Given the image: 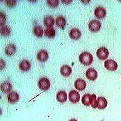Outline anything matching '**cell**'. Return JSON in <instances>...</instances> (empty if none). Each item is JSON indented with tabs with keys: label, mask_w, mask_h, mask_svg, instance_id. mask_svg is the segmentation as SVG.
Instances as JSON below:
<instances>
[{
	"label": "cell",
	"mask_w": 121,
	"mask_h": 121,
	"mask_svg": "<svg viewBox=\"0 0 121 121\" xmlns=\"http://www.w3.org/2000/svg\"><path fill=\"white\" fill-rule=\"evenodd\" d=\"M80 62L85 65H89L92 63L93 57L90 53L88 52H84L80 54L79 56Z\"/></svg>",
	"instance_id": "1"
},
{
	"label": "cell",
	"mask_w": 121,
	"mask_h": 121,
	"mask_svg": "<svg viewBox=\"0 0 121 121\" xmlns=\"http://www.w3.org/2000/svg\"><path fill=\"white\" fill-rule=\"evenodd\" d=\"M38 86L42 90H48L50 87V82L47 78H41L38 82Z\"/></svg>",
	"instance_id": "2"
},
{
	"label": "cell",
	"mask_w": 121,
	"mask_h": 121,
	"mask_svg": "<svg viewBox=\"0 0 121 121\" xmlns=\"http://www.w3.org/2000/svg\"><path fill=\"white\" fill-rule=\"evenodd\" d=\"M104 67L106 69L110 71H115L117 69V64L115 60L112 59H108L105 60Z\"/></svg>",
	"instance_id": "3"
},
{
	"label": "cell",
	"mask_w": 121,
	"mask_h": 121,
	"mask_svg": "<svg viewBox=\"0 0 121 121\" xmlns=\"http://www.w3.org/2000/svg\"><path fill=\"white\" fill-rule=\"evenodd\" d=\"M96 55L98 58L101 60H105L108 58L109 56V51L108 48L104 47H101L98 48L96 52Z\"/></svg>",
	"instance_id": "4"
},
{
	"label": "cell",
	"mask_w": 121,
	"mask_h": 121,
	"mask_svg": "<svg viewBox=\"0 0 121 121\" xmlns=\"http://www.w3.org/2000/svg\"><path fill=\"white\" fill-rule=\"evenodd\" d=\"M88 29L93 32H97L99 30L101 27V23L96 19H92L88 24Z\"/></svg>",
	"instance_id": "5"
},
{
	"label": "cell",
	"mask_w": 121,
	"mask_h": 121,
	"mask_svg": "<svg viewBox=\"0 0 121 121\" xmlns=\"http://www.w3.org/2000/svg\"><path fill=\"white\" fill-rule=\"evenodd\" d=\"M69 100L72 103L76 104L80 100V94L78 91L73 90L69 92Z\"/></svg>",
	"instance_id": "6"
},
{
	"label": "cell",
	"mask_w": 121,
	"mask_h": 121,
	"mask_svg": "<svg viewBox=\"0 0 121 121\" xmlns=\"http://www.w3.org/2000/svg\"><path fill=\"white\" fill-rule=\"evenodd\" d=\"M98 72L93 68H90L87 69L85 73V76L90 81H95L98 78Z\"/></svg>",
	"instance_id": "7"
},
{
	"label": "cell",
	"mask_w": 121,
	"mask_h": 121,
	"mask_svg": "<svg viewBox=\"0 0 121 121\" xmlns=\"http://www.w3.org/2000/svg\"><path fill=\"white\" fill-rule=\"evenodd\" d=\"M37 59L40 62H45L48 58V54L47 51L45 49H42L38 52L36 55Z\"/></svg>",
	"instance_id": "8"
},
{
	"label": "cell",
	"mask_w": 121,
	"mask_h": 121,
	"mask_svg": "<svg viewBox=\"0 0 121 121\" xmlns=\"http://www.w3.org/2000/svg\"><path fill=\"white\" fill-rule=\"evenodd\" d=\"M19 96L17 91H13L10 92L7 95V100L10 104H15L18 102Z\"/></svg>",
	"instance_id": "9"
},
{
	"label": "cell",
	"mask_w": 121,
	"mask_h": 121,
	"mask_svg": "<svg viewBox=\"0 0 121 121\" xmlns=\"http://www.w3.org/2000/svg\"><path fill=\"white\" fill-rule=\"evenodd\" d=\"M106 10L105 9L104 7L102 6H98L95 9L94 14L95 17H97L99 19H102L106 16Z\"/></svg>",
	"instance_id": "10"
},
{
	"label": "cell",
	"mask_w": 121,
	"mask_h": 121,
	"mask_svg": "<svg viewBox=\"0 0 121 121\" xmlns=\"http://www.w3.org/2000/svg\"><path fill=\"white\" fill-rule=\"evenodd\" d=\"M69 36L70 38L74 40H78L81 38V32L79 29L76 28H73L70 30L69 32Z\"/></svg>",
	"instance_id": "11"
},
{
	"label": "cell",
	"mask_w": 121,
	"mask_h": 121,
	"mask_svg": "<svg viewBox=\"0 0 121 121\" xmlns=\"http://www.w3.org/2000/svg\"><path fill=\"white\" fill-rule=\"evenodd\" d=\"M72 68L70 66H69V65H63L60 69V74L65 77L69 76L70 74H72Z\"/></svg>",
	"instance_id": "12"
},
{
	"label": "cell",
	"mask_w": 121,
	"mask_h": 121,
	"mask_svg": "<svg viewBox=\"0 0 121 121\" xmlns=\"http://www.w3.org/2000/svg\"><path fill=\"white\" fill-rule=\"evenodd\" d=\"M74 87L78 90H84L86 87V82L82 79H77L74 82Z\"/></svg>",
	"instance_id": "13"
},
{
	"label": "cell",
	"mask_w": 121,
	"mask_h": 121,
	"mask_svg": "<svg viewBox=\"0 0 121 121\" xmlns=\"http://www.w3.org/2000/svg\"><path fill=\"white\" fill-rule=\"evenodd\" d=\"M19 69L24 72H27L31 68V64L30 62L27 59H23L19 62Z\"/></svg>",
	"instance_id": "14"
},
{
	"label": "cell",
	"mask_w": 121,
	"mask_h": 121,
	"mask_svg": "<svg viewBox=\"0 0 121 121\" xmlns=\"http://www.w3.org/2000/svg\"><path fill=\"white\" fill-rule=\"evenodd\" d=\"M12 88L11 83L9 81H4L1 84V90L4 93H10Z\"/></svg>",
	"instance_id": "15"
},
{
	"label": "cell",
	"mask_w": 121,
	"mask_h": 121,
	"mask_svg": "<svg viewBox=\"0 0 121 121\" xmlns=\"http://www.w3.org/2000/svg\"><path fill=\"white\" fill-rule=\"evenodd\" d=\"M17 51V47L14 44H9L5 48V53L8 56H12Z\"/></svg>",
	"instance_id": "16"
},
{
	"label": "cell",
	"mask_w": 121,
	"mask_h": 121,
	"mask_svg": "<svg viewBox=\"0 0 121 121\" xmlns=\"http://www.w3.org/2000/svg\"><path fill=\"white\" fill-rule=\"evenodd\" d=\"M44 24L48 28H51L55 24V19L51 15H47L44 18Z\"/></svg>",
	"instance_id": "17"
},
{
	"label": "cell",
	"mask_w": 121,
	"mask_h": 121,
	"mask_svg": "<svg viewBox=\"0 0 121 121\" xmlns=\"http://www.w3.org/2000/svg\"><path fill=\"white\" fill-rule=\"evenodd\" d=\"M67 99V95L64 91H59L56 94V99L60 103H64Z\"/></svg>",
	"instance_id": "18"
},
{
	"label": "cell",
	"mask_w": 121,
	"mask_h": 121,
	"mask_svg": "<svg viewBox=\"0 0 121 121\" xmlns=\"http://www.w3.org/2000/svg\"><path fill=\"white\" fill-rule=\"evenodd\" d=\"M98 100V108L99 109H100V110H103V109L105 108L107 106L108 102L107 100L104 97L100 96L99 97V98L97 99Z\"/></svg>",
	"instance_id": "19"
},
{
	"label": "cell",
	"mask_w": 121,
	"mask_h": 121,
	"mask_svg": "<svg viewBox=\"0 0 121 121\" xmlns=\"http://www.w3.org/2000/svg\"><path fill=\"white\" fill-rule=\"evenodd\" d=\"M56 24L58 27L64 29L66 25V20L62 16H59L56 18Z\"/></svg>",
	"instance_id": "20"
},
{
	"label": "cell",
	"mask_w": 121,
	"mask_h": 121,
	"mask_svg": "<svg viewBox=\"0 0 121 121\" xmlns=\"http://www.w3.org/2000/svg\"><path fill=\"white\" fill-rule=\"evenodd\" d=\"M33 34L37 37H41L43 36V29L41 26H40L39 25H36L33 27Z\"/></svg>",
	"instance_id": "21"
},
{
	"label": "cell",
	"mask_w": 121,
	"mask_h": 121,
	"mask_svg": "<svg viewBox=\"0 0 121 121\" xmlns=\"http://www.w3.org/2000/svg\"><path fill=\"white\" fill-rule=\"evenodd\" d=\"M44 35L45 36L49 38H53L56 35V31L53 28H47L44 31Z\"/></svg>",
	"instance_id": "22"
},
{
	"label": "cell",
	"mask_w": 121,
	"mask_h": 121,
	"mask_svg": "<svg viewBox=\"0 0 121 121\" xmlns=\"http://www.w3.org/2000/svg\"><path fill=\"white\" fill-rule=\"evenodd\" d=\"M1 35L4 36H9L10 33H11V29L9 27H8L6 25H4V26H2L1 27Z\"/></svg>",
	"instance_id": "23"
},
{
	"label": "cell",
	"mask_w": 121,
	"mask_h": 121,
	"mask_svg": "<svg viewBox=\"0 0 121 121\" xmlns=\"http://www.w3.org/2000/svg\"><path fill=\"white\" fill-rule=\"evenodd\" d=\"M90 98L91 95L89 93L85 94V95L82 97V103L85 106H90Z\"/></svg>",
	"instance_id": "24"
},
{
	"label": "cell",
	"mask_w": 121,
	"mask_h": 121,
	"mask_svg": "<svg viewBox=\"0 0 121 121\" xmlns=\"http://www.w3.org/2000/svg\"><path fill=\"white\" fill-rule=\"evenodd\" d=\"M98 100L96 99V96L95 94H92L91 95V98H90V105L91 106V107L93 108H98Z\"/></svg>",
	"instance_id": "25"
},
{
	"label": "cell",
	"mask_w": 121,
	"mask_h": 121,
	"mask_svg": "<svg viewBox=\"0 0 121 121\" xmlns=\"http://www.w3.org/2000/svg\"><path fill=\"white\" fill-rule=\"evenodd\" d=\"M47 3L50 7L55 8V7H56L58 6L59 4V1H58V0H48Z\"/></svg>",
	"instance_id": "26"
},
{
	"label": "cell",
	"mask_w": 121,
	"mask_h": 121,
	"mask_svg": "<svg viewBox=\"0 0 121 121\" xmlns=\"http://www.w3.org/2000/svg\"><path fill=\"white\" fill-rule=\"evenodd\" d=\"M6 22V17L4 12H1V26H4Z\"/></svg>",
	"instance_id": "27"
},
{
	"label": "cell",
	"mask_w": 121,
	"mask_h": 121,
	"mask_svg": "<svg viewBox=\"0 0 121 121\" xmlns=\"http://www.w3.org/2000/svg\"><path fill=\"white\" fill-rule=\"evenodd\" d=\"M6 4H7V6L10 7H12L14 6L17 3L16 1H13V0H9V1H5Z\"/></svg>",
	"instance_id": "28"
},
{
	"label": "cell",
	"mask_w": 121,
	"mask_h": 121,
	"mask_svg": "<svg viewBox=\"0 0 121 121\" xmlns=\"http://www.w3.org/2000/svg\"><path fill=\"white\" fill-rule=\"evenodd\" d=\"M72 1H62V3H64V4H69V3H72Z\"/></svg>",
	"instance_id": "29"
},
{
	"label": "cell",
	"mask_w": 121,
	"mask_h": 121,
	"mask_svg": "<svg viewBox=\"0 0 121 121\" xmlns=\"http://www.w3.org/2000/svg\"><path fill=\"white\" fill-rule=\"evenodd\" d=\"M69 121H77V120H76L75 119H70Z\"/></svg>",
	"instance_id": "30"
}]
</instances>
